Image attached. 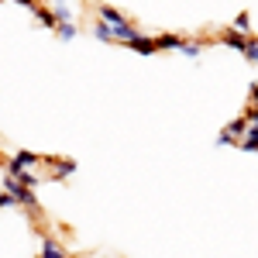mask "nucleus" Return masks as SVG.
I'll use <instances>...</instances> for the list:
<instances>
[{
    "instance_id": "423d86ee",
    "label": "nucleus",
    "mask_w": 258,
    "mask_h": 258,
    "mask_svg": "<svg viewBox=\"0 0 258 258\" xmlns=\"http://www.w3.org/2000/svg\"><path fill=\"white\" fill-rule=\"evenodd\" d=\"M155 41H159V52H169V48H176V52H179V48L186 45V38H179V35H159Z\"/></svg>"
},
{
    "instance_id": "4468645a",
    "label": "nucleus",
    "mask_w": 258,
    "mask_h": 258,
    "mask_svg": "<svg viewBox=\"0 0 258 258\" xmlns=\"http://www.w3.org/2000/svg\"><path fill=\"white\" fill-rule=\"evenodd\" d=\"M18 4H24L28 11H31V7H38V0H18Z\"/></svg>"
},
{
    "instance_id": "2eb2a0df",
    "label": "nucleus",
    "mask_w": 258,
    "mask_h": 258,
    "mask_svg": "<svg viewBox=\"0 0 258 258\" xmlns=\"http://www.w3.org/2000/svg\"><path fill=\"white\" fill-rule=\"evenodd\" d=\"M251 103L258 107V86H251Z\"/></svg>"
},
{
    "instance_id": "ddd939ff",
    "label": "nucleus",
    "mask_w": 258,
    "mask_h": 258,
    "mask_svg": "<svg viewBox=\"0 0 258 258\" xmlns=\"http://www.w3.org/2000/svg\"><path fill=\"white\" fill-rule=\"evenodd\" d=\"M248 124H251V127H258V107H251V110H248Z\"/></svg>"
},
{
    "instance_id": "0eeeda50",
    "label": "nucleus",
    "mask_w": 258,
    "mask_h": 258,
    "mask_svg": "<svg viewBox=\"0 0 258 258\" xmlns=\"http://www.w3.org/2000/svg\"><path fill=\"white\" fill-rule=\"evenodd\" d=\"M93 35H97L100 41H117V38H114V28H110V24H103L100 18H97V24H93Z\"/></svg>"
},
{
    "instance_id": "f03ea898",
    "label": "nucleus",
    "mask_w": 258,
    "mask_h": 258,
    "mask_svg": "<svg viewBox=\"0 0 258 258\" xmlns=\"http://www.w3.org/2000/svg\"><path fill=\"white\" fill-rule=\"evenodd\" d=\"M127 48L138 52V55H155V52H159V41L148 38V35H135V38L127 41Z\"/></svg>"
},
{
    "instance_id": "f8f14e48",
    "label": "nucleus",
    "mask_w": 258,
    "mask_h": 258,
    "mask_svg": "<svg viewBox=\"0 0 258 258\" xmlns=\"http://www.w3.org/2000/svg\"><path fill=\"white\" fill-rule=\"evenodd\" d=\"M244 59H248V62H255V66H258V38H251L248 52H244Z\"/></svg>"
},
{
    "instance_id": "9d476101",
    "label": "nucleus",
    "mask_w": 258,
    "mask_h": 258,
    "mask_svg": "<svg viewBox=\"0 0 258 258\" xmlns=\"http://www.w3.org/2000/svg\"><path fill=\"white\" fill-rule=\"evenodd\" d=\"M179 52H182L186 59H200V52H203V41H186Z\"/></svg>"
},
{
    "instance_id": "7ed1b4c3",
    "label": "nucleus",
    "mask_w": 258,
    "mask_h": 258,
    "mask_svg": "<svg viewBox=\"0 0 258 258\" xmlns=\"http://www.w3.org/2000/svg\"><path fill=\"white\" fill-rule=\"evenodd\" d=\"M31 14H35V21H38L41 28H52V31H55V28H59V18H55V11H52V7H31Z\"/></svg>"
},
{
    "instance_id": "1a4fd4ad",
    "label": "nucleus",
    "mask_w": 258,
    "mask_h": 258,
    "mask_svg": "<svg viewBox=\"0 0 258 258\" xmlns=\"http://www.w3.org/2000/svg\"><path fill=\"white\" fill-rule=\"evenodd\" d=\"M55 35H59L62 41L76 38V21H59V28H55Z\"/></svg>"
},
{
    "instance_id": "39448f33",
    "label": "nucleus",
    "mask_w": 258,
    "mask_h": 258,
    "mask_svg": "<svg viewBox=\"0 0 258 258\" xmlns=\"http://www.w3.org/2000/svg\"><path fill=\"white\" fill-rule=\"evenodd\" d=\"M41 258H69V251H66V248H62L59 241L45 238V244H41Z\"/></svg>"
},
{
    "instance_id": "f257e3e1",
    "label": "nucleus",
    "mask_w": 258,
    "mask_h": 258,
    "mask_svg": "<svg viewBox=\"0 0 258 258\" xmlns=\"http://www.w3.org/2000/svg\"><path fill=\"white\" fill-rule=\"evenodd\" d=\"M97 18L103 21V24H110V28H114V38H117L120 45H127V41H131L135 35H138V31H135V24H131V21L124 18L120 11L107 7V4H103V7H97Z\"/></svg>"
},
{
    "instance_id": "9b49d317",
    "label": "nucleus",
    "mask_w": 258,
    "mask_h": 258,
    "mask_svg": "<svg viewBox=\"0 0 258 258\" xmlns=\"http://www.w3.org/2000/svg\"><path fill=\"white\" fill-rule=\"evenodd\" d=\"M248 28H251V18H248V14H241V18L231 24V31H238V35H248Z\"/></svg>"
},
{
    "instance_id": "6e6552de",
    "label": "nucleus",
    "mask_w": 258,
    "mask_h": 258,
    "mask_svg": "<svg viewBox=\"0 0 258 258\" xmlns=\"http://www.w3.org/2000/svg\"><path fill=\"white\" fill-rule=\"evenodd\" d=\"M238 148H244V152H258V127H248V135L241 138Z\"/></svg>"
},
{
    "instance_id": "20e7f679",
    "label": "nucleus",
    "mask_w": 258,
    "mask_h": 258,
    "mask_svg": "<svg viewBox=\"0 0 258 258\" xmlns=\"http://www.w3.org/2000/svg\"><path fill=\"white\" fill-rule=\"evenodd\" d=\"M224 45H227V48H234V52H241V55H244V52H248V45H251V38H248V35H238V31H224Z\"/></svg>"
}]
</instances>
